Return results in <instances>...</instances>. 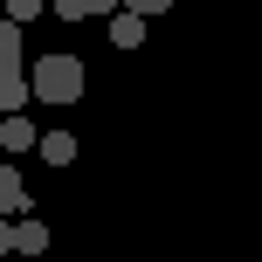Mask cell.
<instances>
[{"mask_svg":"<svg viewBox=\"0 0 262 262\" xmlns=\"http://www.w3.org/2000/svg\"><path fill=\"white\" fill-rule=\"evenodd\" d=\"M62 21H90V14H118V0H55Z\"/></svg>","mask_w":262,"mask_h":262,"instance_id":"obj_9","label":"cell"},{"mask_svg":"<svg viewBox=\"0 0 262 262\" xmlns=\"http://www.w3.org/2000/svg\"><path fill=\"white\" fill-rule=\"evenodd\" d=\"M21 104H35V90H28V76H0V118H14Z\"/></svg>","mask_w":262,"mask_h":262,"instance_id":"obj_8","label":"cell"},{"mask_svg":"<svg viewBox=\"0 0 262 262\" xmlns=\"http://www.w3.org/2000/svg\"><path fill=\"white\" fill-rule=\"evenodd\" d=\"M41 7H49V0H7V21H35Z\"/></svg>","mask_w":262,"mask_h":262,"instance_id":"obj_10","label":"cell"},{"mask_svg":"<svg viewBox=\"0 0 262 262\" xmlns=\"http://www.w3.org/2000/svg\"><path fill=\"white\" fill-rule=\"evenodd\" d=\"M35 152H41V159H49V166H55V172H62V166H69V159H76V138H69V131H41V145H35Z\"/></svg>","mask_w":262,"mask_h":262,"instance_id":"obj_5","label":"cell"},{"mask_svg":"<svg viewBox=\"0 0 262 262\" xmlns=\"http://www.w3.org/2000/svg\"><path fill=\"white\" fill-rule=\"evenodd\" d=\"M0 214H28V186L14 166H0Z\"/></svg>","mask_w":262,"mask_h":262,"instance_id":"obj_6","label":"cell"},{"mask_svg":"<svg viewBox=\"0 0 262 262\" xmlns=\"http://www.w3.org/2000/svg\"><path fill=\"white\" fill-rule=\"evenodd\" d=\"M124 7H131V14H145V21H152V14H166L172 0H124Z\"/></svg>","mask_w":262,"mask_h":262,"instance_id":"obj_11","label":"cell"},{"mask_svg":"<svg viewBox=\"0 0 262 262\" xmlns=\"http://www.w3.org/2000/svg\"><path fill=\"white\" fill-rule=\"evenodd\" d=\"M0 145H7V159H14V152H35V145H41V131L28 124L21 111H14V118H0Z\"/></svg>","mask_w":262,"mask_h":262,"instance_id":"obj_2","label":"cell"},{"mask_svg":"<svg viewBox=\"0 0 262 262\" xmlns=\"http://www.w3.org/2000/svg\"><path fill=\"white\" fill-rule=\"evenodd\" d=\"M111 41H118V49H138V41H145V14H111Z\"/></svg>","mask_w":262,"mask_h":262,"instance_id":"obj_7","label":"cell"},{"mask_svg":"<svg viewBox=\"0 0 262 262\" xmlns=\"http://www.w3.org/2000/svg\"><path fill=\"white\" fill-rule=\"evenodd\" d=\"M7 249H14V221L0 214V255H7Z\"/></svg>","mask_w":262,"mask_h":262,"instance_id":"obj_12","label":"cell"},{"mask_svg":"<svg viewBox=\"0 0 262 262\" xmlns=\"http://www.w3.org/2000/svg\"><path fill=\"white\" fill-rule=\"evenodd\" d=\"M0 76H21V21L0 14Z\"/></svg>","mask_w":262,"mask_h":262,"instance_id":"obj_3","label":"cell"},{"mask_svg":"<svg viewBox=\"0 0 262 262\" xmlns=\"http://www.w3.org/2000/svg\"><path fill=\"white\" fill-rule=\"evenodd\" d=\"M28 90H35V104H76L83 97V62L76 55H41Z\"/></svg>","mask_w":262,"mask_h":262,"instance_id":"obj_1","label":"cell"},{"mask_svg":"<svg viewBox=\"0 0 262 262\" xmlns=\"http://www.w3.org/2000/svg\"><path fill=\"white\" fill-rule=\"evenodd\" d=\"M49 249V228L35 221V214H21V221H14V255H41Z\"/></svg>","mask_w":262,"mask_h":262,"instance_id":"obj_4","label":"cell"}]
</instances>
